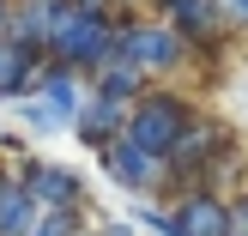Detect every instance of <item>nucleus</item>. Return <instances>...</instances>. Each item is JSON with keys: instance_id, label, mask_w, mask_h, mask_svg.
Here are the masks:
<instances>
[{"instance_id": "11", "label": "nucleus", "mask_w": 248, "mask_h": 236, "mask_svg": "<svg viewBox=\"0 0 248 236\" xmlns=\"http://www.w3.org/2000/svg\"><path fill=\"white\" fill-rule=\"evenodd\" d=\"M61 6H67V0H18V12H12V43L31 48V55H48L55 24H61Z\"/></svg>"}, {"instance_id": "17", "label": "nucleus", "mask_w": 248, "mask_h": 236, "mask_svg": "<svg viewBox=\"0 0 248 236\" xmlns=\"http://www.w3.org/2000/svg\"><path fill=\"white\" fill-rule=\"evenodd\" d=\"M218 6H224L230 31H248V0H218Z\"/></svg>"}, {"instance_id": "16", "label": "nucleus", "mask_w": 248, "mask_h": 236, "mask_svg": "<svg viewBox=\"0 0 248 236\" xmlns=\"http://www.w3.org/2000/svg\"><path fill=\"white\" fill-rule=\"evenodd\" d=\"M230 236H248V194H230Z\"/></svg>"}, {"instance_id": "21", "label": "nucleus", "mask_w": 248, "mask_h": 236, "mask_svg": "<svg viewBox=\"0 0 248 236\" xmlns=\"http://www.w3.org/2000/svg\"><path fill=\"white\" fill-rule=\"evenodd\" d=\"M85 236H97V230H85Z\"/></svg>"}, {"instance_id": "20", "label": "nucleus", "mask_w": 248, "mask_h": 236, "mask_svg": "<svg viewBox=\"0 0 248 236\" xmlns=\"http://www.w3.org/2000/svg\"><path fill=\"white\" fill-rule=\"evenodd\" d=\"M115 6H133V12H140V6H152V0H115Z\"/></svg>"}, {"instance_id": "3", "label": "nucleus", "mask_w": 248, "mask_h": 236, "mask_svg": "<svg viewBox=\"0 0 248 236\" xmlns=\"http://www.w3.org/2000/svg\"><path fill=\"white\" fill-rule=\"evenodd\" d=\"M194 97L188 91H170V85H152V91L133 103V121H127V140L140 145V152H152V157H164L170 164V152L182 145V133L194 127Z\"/></svg>"}, {"instance_id": "7", "label": "nucleus", "mask_w": 248, "mask_h": 236, "mask_svg": "<svg viewBox=\"0 0 248 236\" xmlns=\"http://www.w3.org/2000/svg\"><path fill=\"white\" fill-rule=\"evenodd\" d=\"M170 236H230V200L212 188H188L170 206Z\"/></svg>"}, {"instance_id": "8", "label": "nucleus", "mask_w": 248, "mask_h": 236, "mask_svg": "<svg viewBox=\"0 0 248 236\" xmlns=\"http://www.w3.org/2000/svg\"><path fill=\"white\" fill-rule=\"evenodd\" d=\"M127 121H133V103L91 91V97H85V109H79V121H73V140L91 145V152H109L115 140H127Z\"/></svg>"}, {"instance_id": "18", "label": "nucleus", "mask_w": 248, "mask_h": 236, "mask_svg": "<svg viewBox=\"0 0 248 236\" xmlns=\"http://www.w3.org/2000/svg\"><path fill=\"white\" fill-rule=\"evenodd\" d=\"M12 12H18V0H0V36H12Z\"/></svg>"}, {"instance_id": "14", "label": "nucleus", "mask_w": 248, "mask_h": 236, "mask_svg": "<svg viewBox=\"0 0 248 236\" xmlns=\"http://www.w3.org/2000/svg\"><path fill=\"white\" fill-rule=\"evenodd\" d=\"M18 121H24V133H36V140H43V133H67V121H61L43 97H24V103H18Z\"/></svg>"}, {"instance_id": "13", "label": "nucleus", "mask_w": 248, "mask_h": 236, "mask_svg": "<svg viewBox=\"0 0 248 236\" xmlns=\"http://www.w3.org/2000/svg\"><path fill=\"white\" fill-rule=\"evenodd\" d=\"M36 218H43V212H36L24 176H18V170H0V236H24Z\"/></svg>"}, {"instance_id": "10", "label": "nucleus", "mask_w": 248, "mask_h": 236, "mask_svg": "<svg viewBox=\"0 0 248 236\" xmlns=\"http://www.w3.org/2000/svg\"><path fill=\"white\" fill-rule=\"evenodd\" d=\"M36 97H43V103L67 121V133H73V121H79L85 97H91V79H85V73H73V67H55V61H48V67H43V85H36Z\"/></svg>"}, {"instance_id": "6", "label": "nucleus", "mask_w": 248, "mask_h": 236, "mask_svg": "<svg viewBox=\"0 0 248 236\" xmlns=\"http://www.w3.org/2000/svg\"><path fill=\"white\" fill-rule=\"evenodd\" d=\"M24 188H31L36 212H85V176L67 164H48V157H24L18 164Z\"/></svg>"}, {"instance_id": "2", "label": "nucleus", "mask_w": 248, "mask_h": 236, "mask_svg": "<svg viewBox=\"0 0 248 236\" xmlns=\"http://www.w3.org/2000/svg\"><path fill=\"white\" fill-rule=\"evenodd\" d=\"M115 31H121V55H133L152 79H170V73H182L194 55H200V48H194L170 18H157V12L121 6V12H115Z\"/></svg>"}, {"instance_id": "1", "label": "nucleus", "mask_w": 248, "mask_h": 236, "mask_svg": "<svg viewBox=\"0 0 248 236\" xmlns=\"http://www.w3.org/2000/svg\"><path fill=\"white\" fill-rule=\"evenodd\" d=\"M115 48H121L115 12H97V6H85V0H67V6H61L55 43H48V61H55V67H73V73L91 79Z\"/></svg>"}, {"instance_id": "15", "label": "nucleus", "mask_w": 248, "mask_h": 236, "mask_svg": "<svg viewBox=\"0 0 248 236\" xmlns=\"http://www.w3.org/2000/svg\"><path fill=\"white\" fill-rule=\"evenodd\" d=\"M79 224H85V212H43L24 236H85Z\"/></svg>"}, {"instance_id": "5", "label": "nucleus", "mask_w": 248, "mask_h": 236, "mask_svg": "<svg viewBox=\"0 0 248 236\" xmlns=\"http://www.w3.org/2000/svg\"><path fill=\"white\" fill-rule=\"evenodd\" d=\"M97 164H103V176L115 182L127 200H152V194L170 182V164H164V157H152V152H140L133 140H115L109 152H97Z\"/></svg>"}, {"instance_id": "19", "label": "nucleus", "mask_w": 248, "mask_h": 236, "mask_svg": "<svg viewBox=\"0 0 248 236\" xmlns=\"http://www.w3.org/2000/svg\"><path fill=\"white\" fill-rule=\"evenodd\" d=\"M97 236H133V218H115V224H103Z\"/></svg>"}, {"instance_id": "12", "label": "nucleus", "mask_w": 248, "mask_h": 236, "mask_svg": "<svg viewBox=\"0 0 248 236\" xmlns=\"http://www.w3.org/2000/svg\"><path fill=\"white\" fill-rule=\"evenodd\" d=\"M91 91H103V97H121V103H140V97L152 91V73H145L133 55H121V48H115V55H109L103 67L91 73Z\"/></svg>"}, {"instance_id": "4", "label": "nucleus", "mask_w": 248, "mask_h": 236, "mask_svg": "<svg viewBox=\"0 0 248 236\" xmlns=\"http://www.w3.org/2000/svg\"><path fill=\"white\" fill-rule=\"evenodd\" d=\"M224 152H230V127L218 115H194V127L182 133V145L170 152V182H176V188H182V182L200 188V182L224 164Z\"/></svg>"}, {"instance_id": "9", "label": "nucleus", "mask_w": 248, "mask_h": 236, "mask_svg": "<svg viewBox=\"0 0 248 236\" xmlns=\"http://www.w3.org/2000/svg\"><path fill=\"white\" fill-rule=\"evenodd\" d=\"M157 18H170L194 48H218V43L230 36V18H224V6H218V0H170Z\"/></svg>"}]
</instances>
